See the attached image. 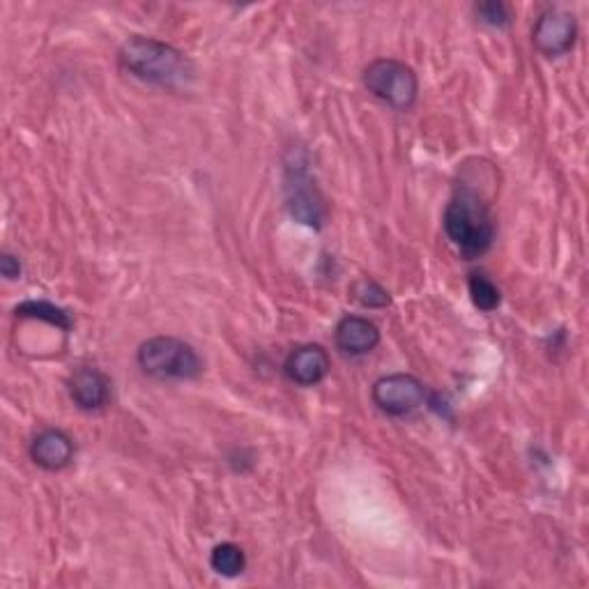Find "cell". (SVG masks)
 <instances>
[{
    "label": "cell",
    "instance_id": "10",
    "mask_svg": "<svg viewBox=\"0 0 589 589\" xmlns=\"http://www.w3.org/2000/svg\"><path fill=\"white\" fill-rule=\"evenodd\" d=\"M31 459L46 472L65 470L74 461V442L61 429H46L31 442Z\"/></svg>",
    "mask_w": 589,
    "mask_h": 589
},
{
    "label": "cell",
    "instance_id": "7",
    "mask_svg": "<svg viewBox=\"0 0 589 589\" xmlns=\"http://www.w3.org/2000/svg\"><path fill=\"white\" fill-rule=\"evenodd\" d=\"M578 38V23L576 17L569 14L567 10H546L535 28H532V42L535 46L548 55V59H559V55H567L576 46Z\"/></svg>",
    "mask_w": 589,
    "mask_h": 589
},
{
    "label": "cell",
    "instance_id": "5",
    "mask_svg": "<svg viewBox=\"0 0 589 589\" xmlns=\"http://www.w3.org/2000/svg\"><path fill=\"white\" fill-rule=\"evenodd\" d=\"M286 206L293 219L312 229H320L327 217V208L316 187V180L308 176L306 166L299 161L291 164L286 171Z\"/></svg>",
    "mask_w": 589,
    "mask_h": 589
},
{
    "label": "cell",
    "instance_id": "4",
    "mask_svg": "<svg viewBox=\"0 0 589 589\" xmlns=\"http://www.w3.org/2000/svg\"><path fill=\"white\" fill-rule=\"evenodd\" d=\"M364 88L397 111H410L419 95L414 70L395 59H378L364 70Z\"/></svg>",
    "mask_w": 589,
    "mask_h": 589
},
{
    "label": "cell",
    "instance_id": "13",
    "mask_svg": "<svg viewBox=\"0 0 589 589\" xmlns=\"http://www.w3.org/2000/svg\"><path fill=\"white\" fill-rule=\"evenodd\" d=\"M19 318H33V320H42V323H49L53 327H61V329H70L72 327V320L70 316L63 312V308H59L51 302H44V299H31V302H23L17 306L14 312Z\"/></svg>",
    "mask_w": 589,
    "mask_h": 589
},
{
    "label": "cell",
    "instance_id": "14",
    "mask_svg": "<svg viewBox=\"0 0 589 589\" xmlns=\"http://www.w3.org/2000/svg\"><path fill=\"white\" fill-rule=\"evenodd\" d=\"M467 291H470V299L472 304L480 308L484 314L495 312L502 302V293L499 288L491 282V278L484 272H472L467 278Z\"/></svg>",
    "mask_w": 589,
    "mask_h": 589
},
{
    "label": "cell",
    "instance_id": "1",
    "mask_svg": "<svg viewBox=\"0 0 589 589\" xmlns=\"http://www.w3.org/2000/svg\"><path fill=\"white\" fill-rule=\"evenodd\" d=\"M118 61L123 70L136 76L138 81L166 91L189 88L196 76L193 63L182 51L152 38H129L120 46Z\"/></svg>",
    "mask_w": 589,
    "mask_h": 589
},
{
    "label": "cell",
    "instance_id": "3",
    "mask_svg": "<svg viewBox=\"0 0 589 589\" xmlns=\"http://www.w3.org/2000/svg\"><path fill=\"white\" fill-rule=\"evenodd\" d=\"M138 367L157 380H193L203 374V361L189 344L176 336H152L136 355Z\"/></svg>",
    "mask_w": 589,
    "mask_h": 589
},
{
    "label": "cell",
    "instance_id": "11",
    "mask_svg": "<svg viewBox=\"0 0 589 589\" xmlns=\"http://www.w3.org/2000/svg\"><path fill=\"white\" fill-rule=\"evenodd\" d=\"M334 339H336V346H339L341 353H346L350 357H361V355H369L378 348L380 329L369 318L346 316L344 320H339V325H336Z\"/></svg>",
    "mask_w": 589,
    "mask_h": 589
},
{
    "label": "cell",
    "instance_id": "12",
    "mask_svg": "<svg viewBox=\"0 0 589 589\" xmlns=\"http://www.w3.org/2000/svg\"><path fill=\"white\" fill-rule=\"evenodd\" d=\"M210 567L223 578H238L246 569V555L238 544H219L210 555Z\"/></svg>",
    "mask_w": 589,
    "mask_h": 589
},
{
    "label": "cell",
    "instance_id": "16",
    "mask_svg": "<svg viewBox=\"0 0 589 589\" xmlns=\"http://www.w3.org/2000/svg\"><path fill=\"white\" fill-rule=\"evenodd\" d=\"M474 14L482 23H486L491 28H507L512 23L509 8L499 3V0H491V3L474 6Z\"/></svg>",
    "mask_w": 589,
    "mask_h": 589
},
{
    "label": "cell",
    "instance_id": "9",
    "mask_svg": "<svg viewBox=\"0 0 589 589\" xmlns=\"http://www.w3.org/2000/svg\"><path fill=\"white\" fill-rule=\"evenodd\" d=\"M70 397L74 406L83 412L102 410L111 397L108 378L95 367H81L70 376Z\"/></svg>",
    "mask_w": 589,
    "mask_h": 589
},
{
    "label": "cell",
    "instance_id": "8",
    "mask_svg": "<svg viewBox=\"0 0 589 589\" xmlns=\"http://www.w3.org/2000/svg\"><path fill=\"white\" fill-rule=\"evenodd\" d=\"M329 369H332L329 355L318 344H306V346L295 348L288 355L286 367H284L288 380L299 387L320 385L329 376Z\"/></svg>",
    "mask_w": 589,
    "mask_h": 589
},
{
    "label": "cell",
    "instance_id": "6",
    "mask_svg": "<svg viewBox=\"0 0 589 589\" xmlns=\"http://www.w3.org/2000/svg\"><path fill=\"white\" fill-rule=\"evenodd\" d=\"M371 397L385 414L406 417L424 406L427 387L422 380L410 374H391L376 380Z\"/></svg>",
    "mask_w": 589,
    "mask_h": 589
},
{
    "label": "cell",
    "instance_id": "15",
    "mask_svg": "<svg viewBox=\"0 0 589 589\" xmlns=\"http://www.w3.org/2000/svg\"><path fill=\"white\" fill-rule=\"evenodd\" d=\"M350 297H353V302H357L364 308H385L391 302L389 293L369 276L359 278V282H355L350 286Z\"/></svg>",
    "mask_w": 589,
    "mask_h": 589
},
{
    "label": "cell",
    "instance_id": "2",
    "mask_svg": "<svg viewBox=\"0 0 589 589\" xmlns=\"http://www.w3.org/2000/svg\"><path fill=\"white\" fill-rule=\"evenodd\" d=\"M442 227L446 238L467 261L484 256L495 242V219L491 214V206L482 191L467 185H461L452 201L446 203Z\"/></svg>",
    "mask_w": 589,
    "mask_h": 589
},
{
    "label": "cell",
    "instance_id": "17",
    "mask_svg": "<svg viewBox=\"0 0 589 589\" xmlns=\"http://www.w3.org/2000/svg\"><path fill=\"white\" fill-rule=\"evenodd\" d=\"M0 274H3L6 278H10V282H14V278L21 276V263H19V259L12 256V254H8V251H6L3 256H0Z\"/></svg>",
    "mask_w": 589,
    "mask_h": 589
}]
</instances>
